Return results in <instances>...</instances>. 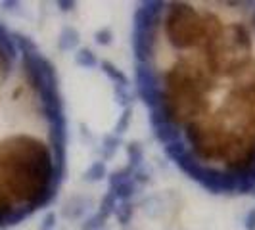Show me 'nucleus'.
Returning <instances> with one entry per match:
<instances>
[{
  "label": "nucleus",
  "mask_w": 255,
  "mask_h": 230,
  "mask_svg": "<svg viewBox=\"0 0 255 230\" xmlns=\"http://www.w3.org/2000/svg\"><path fill=\"white\" fill-rule=\"evenodd\" d=\"M155 134L211 192L255 186V2H152L134 23Z\"/></svg>",
  "instance_id": "1"
},
{
  "label": "nucleus",
  "mask_w": 255,
  "mask_h": 230,
  "mask_svg": "<svg viewBox=\"0 0 255 230\" xmlns=\"http://www.w3.org/2000/svg\"><path fill=\"white\" fill-rule=\"evenodd\" d=\"M65 163V119L52 64L31 38L0 23V229L56 196Z\"/></svg>",
  "instance_id": "2"
}]
</instances>
